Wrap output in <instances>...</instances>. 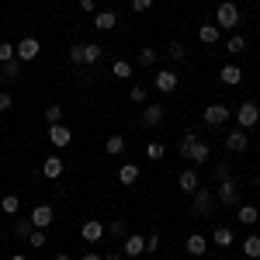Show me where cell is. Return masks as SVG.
Masks as SVG:
<instances>
[{"instance_id": "b9f144b4", "label": "cell", "mask_w": 260, "mask_h": 260, "mask_svg": "<svg viewBox=\"0 0 260 260\" xmlns=\"http://www.w3.org/2000/svg\"><path fill=\"white\" fill-rule=\"evenodd\" d=\"M11 108H14V98L7 90H0V111H11Z\"/></svg>"}, {"instance_id": "60d3db41", "label": "cell", "mask_w": 260, "mask_h": 260, "mask_svg": "<svg viewBox=\"0 0 260 260\" xmlns=\"http://www.w3.org/2000/svg\"><path fill=\"white\" fill-rule=\"evenodd\" d=\"M160 250V236L153 233V236H146V253H156Z\"/></svg>"}, {"instance_id": "ee69618b", "label": "cell", "mask_w": 260, "mask_h": 260, "mask_svg": "<svg viewBox=\"0 0 260 260\" xmlns=\"http://www.w3.org/2000/svg\"><path fill=\"white\" fill-rule=\"evenodd\" d=\"M229 177H233V170H229L225 163H219V167H215V180H229Z\"/></svg>"}, {"instance_id": "d6986e66", "label": "cell", "mask_w": 260, "mask_h": 260, "mask_svg": "<svg viewBox=\"0 0 260 260\" xmlns=\"http://www.w3.org/2000/svg\"><path fill=\"white\" fill-rule=\"evenodd\" d=\"M212 243H215L219 250H229V246L236 243V236H233V229H229V225H219V229L212 233Z\"/></svg>"}, {"instance_id": "f6af8a7d", "label": "cell", "mask_w": 260, "mask_h": 260, "mask_svg": "<svg viewBox=\"0 0 260 260\" xmlns=\"http://www.w3.org/2000/svg\"><path fill=\"white\" fill-rule=\"evenodd\" d=\"M80 11L83 14H94L98 11V0H80Z\"/></svg>"}, {"instance_id": "52a82bcc", "label": "cell", "mask_w": 260, "mask_h": 260, "mask_svg": "<svg viewBox=\"0 0 260 260\" xmlns=\"http://www.w3.org/2000/svg\"><path fill=\"white\" fill-rule=\"evenodd\" d=\"M139 118H142V125H146V128H160L163 118H167V104H146Z\"/></svg>"}, {"instance_id": "f546056e", "label": "cell", "mask_w": 260, "mask_h": 260, "mask_svg": "<svg viewBox=\"0 0 260 260\" xmlns=\"http://www.w3.org/2000/svg\"><path fill=\"white\" fill-rule=\"evenodd\" d=\"M225 52H233V56L246 52V35H233V39L225 42Z\"/></svg>"}, {"instance_id": "4fadbf2b", "label": "cell", "mask_w": 260, "mask_h": 260, "mask_svg": "<svg viewBox=\"0 0 260 260\" xmlns=\"http://www.w3.org/2000/svg\"><path fill=\"white\" fill-rule=\"evenodd\" d=\"M177 187L184 191V194H194L201 187V180H198V170L194 167H187V170H180V177H177Z\"/></svg>"}, {"instance_id": "cb8c5ba5", "label": "cell", "mask_w": 260, "mask_h": 260, "mask_svg": "<svg viewBox=\"0 0 260 260\" xmlns=\"http://www.w3.org/2000/svg\"><path fill=\"white\" fill-rule=\"evenodd\" d=\"M219 77H222V83H225V87H236V83L243 80V70L229 62V66H222V73H219Z\"/></svg>"}, {"instance_id": "ab89813d", "label": "cell", "mask_w": 260, "mask_h": 260, "mask_svg": "<svg viewBox=\"0 0 260 260\" xmlns=\"http://www.w3.org/2000/svg\"><path fill=\"white\" fill-rule=\"evenodd\" d=\"M28 243H31V246H35V250H42V246H45V233H42V229H31V236H28Z\"/></svg>"}, {"instance_id": "681fc988", "label": "cell", "mask_w": 260, "mask_h": 260, "mask_svg": "<svg viewBox=\"0 0 260 260\" xmlns=\"http://www.w3.org/2000/svg\"><path fill=\"white\" fill-rule=\"evenodd\" d=\"M11 260H28V257H24V253H14V257H11Z\"/></svg>"}, {"instance_id": "d4e9b609", "label": "cell", "mask_w": 260, "mask_h": 260, "mask_svg": "<svg viewBox=\"0 0 260 260\" xmlns=\"http://www.w3.org/2000/svg\"><path fill=\"white\" fill-rule=\"evenodd\" d=\"M101 56H104V49H101V45H94V42H87V45H83V66L101 62Z\"/></svg>"}, {"instance_id": "74e56055", "label": "cell", "mask_w": 260, "mask_h": 260, "mask_svg": "<svg viewBox=\"0 0 260 260\" xmlns=\"http://www.w3.org/2000/svg\"><path fill=\"white\" fill-rule=\"evenodd\" d=\"M128 98L136 101V104H146V98H149V90H146V87H142V83H136V87H132V90H128Z\"/></svg>"}, {"instance_id": "e575fe53", "label": "cell", "mask_w": 260, "mask_h": 260, "mask_svg": "<svg viewBox=\"0 0 260 260\" xmlns=\"http://www.w3.org/2000/svg\"><path fill=\"white\" fill-rule=\"evenodd\" d=\"M31 229H35V225H31V219H18V222H14V236H18V240L31 236Z\"/></svg>"}, {"instance_id": "7a4b0ae2", "label": "cell", "mask_w": 260, "mask_h": 260, "mask_svg": "<svg viewBox=\"0 0 260 260\" xmlns=\"http://www.w3.org/2000/svg\"><path fill=\"white\" fill-rule=\"evenodd\" d=\"M191 198H194L191 201V215H194V219H212V212H215V205H219V201H215V191L198 187Z\"/></svg>"}, {"instance_id": "83f0119b", "label": "cell", "mask_w": 260, "mask_h": 260, "mask_svg": "<svg viewBox=\"0 0 260 260\" xmlns=\"http://www.w3.org/2000/svg\"><path fill=\"white\" fill-rule=\"evenodd\" d=\"M104 149H108V156H118L121 149H125V136H108V142H104Z\"/></svg>"}, {"instance_id": "ffe728a7", "label": "cell", "mask_w": 260, "mask_h": 260, "mask_svg": "<svg viewBox=\"0 0 260 260\" xmlns=\"http://www.w3.org/2000/svg\"><path fill=\"white\" fill-rule=\"evenodd\" d=\"M236 219H240L243 225H257V219H260L257 205H236Z\"/></svg>"}, {"instance_id": "c3c4849f", "label": "cell", "mask_w": 260, "mask_h": 260, "mask_svg": "<svg viewBox=\"0 0 260 260\" xmlns=\"http://www.w3.org/2000/svg\"><path fill=\"white\" fill-rule=\"evenodd\" d=\"M52 260H70V253H62V250H59V253H56Z\"/></svg>"}, {"instance_id": "1f68e13d", "label": "cell", "mask_w": 260, "mask_h": 260, "mask_svg": "<svg viewBox=\"0 0 260 260\" xmlns=\"http://www.w3.org/2000/svg\"><path fill=\"white\" fill-rule=\"evenodd\" d=\"M45 121H49V125H59L62 121V104H45Z\"/></svg>"}, {"instance_id": "5b68a950", "label": "cell", "mask_w": 260, "mask_h": 260, "mask_svg": "<svg viewBox=\"0 0 260 260\" xmlns=\"http://www.w3.org/2000/svg\"><path fill=\"white\" fill-rule=\"evenodd\" d=\"M39 52H42V42H39V39H31V35H24V39L14 45V59H18V62L39 59Z\"/></svg>"}, {"instance_id": "f35d334b", "label": "cell", "mask_w": 260, "mask_h": 260, "mask_svg": "<svg viewBox=\"0 0 260 260\" xmlns=\"http://www.w3.org/2000/svg\"><path fill=\"white\" fill-rule=\"evenodd\" d=\"M11 59H14V45H11V42H0V66L11 62Z\"/></svg>"}, {"instance_id": "d590c367", "label": "cell", "mask_w": 260, "mask_h": 260, "mask_svg": "<svg viewBox=\"0 0 260 260\" xmlns=\"http://www.w3.org/2000/svg\"><path fill=\"white\" fill-rule=\"evenodd\" d=\"M66 59L73 62V66H83V45L77 42V45H70V52H66Z\"/></svg>"}, {"instance_id": "2e32d148", "label": "cell", "mask_w": 260, "mask_h": 260, "mask_svg": "<svg viewBox=\"0 0 260 260\" xmlns=\"http://www.w3.org/2000/svg\"><path fill=\"white\" fill-rule=\"evenodd\" d=\"M83 240L87 243H101L104 240V222L101 219H87L83 222Z\"/></svg>"}, {"instance_id": "ba28073f", "label": "cell", "mask_w": 260, "mask_h": 260, "mask_svg": "<svg viewBox=\"0 0 260 260\" xmlns=\"http://www.w3.org/2000/svg\"><path fill=\"white\" fill-rule=\"evenodd\" d=\"M225 149H229V153H246V149H250V132H246V128L225 132Z\"/></svg>"}, {"instance_id": "d6a6232c", "label": "cell", "mask_w": 260, "mask_h": 260, "mask_svg": "<svg viewBox=\"0 0 260 260\" xmlns=\"http://www.w3.org/2000/svg\"><path fill=\"white\" fill-rule=\"evenodd\" d=\"M167 56H170V59H184V56H187V49H184V42H177V39H174V42H170V45H167Z\"/></svg>"}, {"instance_id": "bcb514c9", "label": "cell", "mask_w": 260, "mask_h": 260, "mask_svg": "<svg viewBox=\"0 0 260 260\" xmlns=\"http://www.w3.org/2000/svg\"><path fill=\"white\" fill-rule=\"evenodd\" d=\"M104 260H125V253L121 250H111V253H104Z\"/></svg>"}, {"instance_id": "5bb4252c", "label": "cell", "mask_w": 260, "mask_h": 260, "mask_svg": "<svg viewBox=\"0 0 260 260\" xmlns=\"http://www.w3.org/2000/svg\"><path fill=\"white\" fill-rule=\"evenodd\" d=\"M62 170H66V160H62L59 153H52V156H49V160L42 163V177H49V180L62 177Z\"/></svg>"}, {"instance_id": "7402d4cb", "label": "cell", "mask_w": 260, "mask_h": 260, "mask_svg": "<svg viewBox=\"0 0 260 260\" xmlns=\"http://www.w3.org/2000/svg\"><path fill=\"white\" fill-rule=\"evenodd\" d=\"M198 39L205 42V45H215V42L222 39V31H219V24H215V21H212V24H201L198 28Z\"/></svg>"}, {"instance_id": "9a60e30c", "label": "cell", "mask_w": 260, "mask_h": 260, "mask_svg": "<svg viewBox=\"0 0 260 260\" xmlns=\"http://www.w3.org/2000/svg\"><path fill=\"white\" fill-rule=\"evenodd\" d=\"M229 115H233V111H229L225 104H208V108H205V121H208V125H225Z\"/></svg>"}, {"instance_id": "6da1fadb", "label": "cell", "mask_w": 260, "mask_h": 260, "mask_svg": "<svg viewBox=\"0 0 260 260\" xmlns=\"http://www.w3.org/2000/svg\"><path fill=\"white\" fill-rule=\"evenodd\" d=\"M212 156V149H208V142H201L194 132H184V139H180V160H187V163H205Z\"/></svg>"}, {"instance_id": "30bf717a", "label": "cell", "mask_w": 260, "mask_h": 260, "mask_svg": "<svg viewBox=\"0 0 260 260\" xmlns=\"http://www.w3.org/2000/svg\"><path fill=\"white\" fill-rule=\"evenodd\" d=\"M28 219H31V225H35V229H49V225H52V219H56V212H52V205H35Z\"/></svg>"}, {"instance_id": "4dcf8cb0", "label": "cell", "mask_w": 260, "mask_h": 260, "mask_svg": "<svg viewBox=\"0 0 260 260\" xmlns=\"http://www.w3.org/2000/svg\"><path fill=\"white\" fill-rule=\"evenodd\" d=\"M111 73H115V80H128V77H132V62L118 59L115 66H111Z\"/></svg>"}, {"instance_id": "f907efd6", "label": "cell", "mask_w": 260, "mask_h": 260, "mask_svg": "<svg viewBox=\"0 0 260 260\" xmlns=\"http://www.w3.org/2000/svg\"><path fill=\"white\" fill-rule=\"evenodd\" d=\"M253 187H257V191H260V174H257V180H253Z\"/></svg>"}, {"instance_id": "3957f363", "label": "cell", "mask_w": 260, "mask_h": 260, "mask_svg": "<svg viewBox=\"0 0 260 260\" xmlns=\"http://www.w3.org/2000/svg\"><path fill=\"white\" fill-rule=\"evenodd\" d=\"M215 24H219V31H233L240 24V7L233 0H222L219 7H215Z\"/></svg>"}, {"instance_id": "277c9868", "label": "cell", "mask_w": 260, "mask_h": 260, "mask_svg": "<svg viewBox=\"0 0 260 260\" xmlns=\"http://www.w3.org/2000/svg\"><path fill=\"white\" fill-rule=\"evenodd\" d=\"M257 121H260V104H257V101H243L240 108H236V125L250 132Z\"/></svg>"}, {"instance_id": "9c48e42d", "label": "cell", "mask_w": 260, "mask_h": 260, "mask_svg": "<svg viewBox=\"0 0 260 260\" xmlns=\"http://www.w3.org/2000/svg\"><path fill=\"white\" fill-rule=\"evenodd\" d=\"M177 83H180V77L174 73V70H156V77H153V87H156L160 94H174Z\"/></svg>"}, {"instance_id": "603a6c76", "label": "cell", "mask_w": 260, "mask_h": 260, "mask_svg": "<svg viewBox=\"0 0 260 260\" xmlns=\"http://www.w3.org/2000/svg\"><path fill=\"white\" fill-rule=\"evenodd\" d=\"M240 246H243V253H246L250 260H260V236H257V233H250Z\"/></svg>"}, {"instance_id": "816d5d0a", "label": "cell", "mask_w": 260, "mask_h": 260, "mask_svg": "<svg viewBox=\"0 0 260 260\" xmlns=\"http://www.w3.org/2000/svg\"><path fill=\"white\" fill-rule=\"evenodd\" d=\"M257 42H260V31H257Z\"/></svg>"}, {"instance_id": "8fae6325", "label": "cell", "mask_w": 260, "mask_h": 260, "mask_svg": "<svg viewBox=\"0 0 260 260\" xmlns=\"http://www.w3.org/2000/svg\"><path fill=\"white\" fill-rule=\"evenodd\" d=\"M121 253H125V257H142V253H146V236H136V233H128V236H125V240H121Z\"/></svg>"}, {"instance_id": "7c38bea8", "label": "cell", "mask_w": 260, "mask_h": 260, "mask_svg": "<svg viewBox=\"0 0 260 260\" xmlns=\"http://www.w3.org/2000/svg\"><path fill=\"white\" fill-rule=\"evenodd\" d=\"M49 142H52L56 149H66V146L73 142V132H70L62 121H59V125H49Z\"/></svg>"}, {"instance_id": "836d02e7", "label": "cell", "mask_w": 260, "mask_h": 260, "mask_svg": "<svg viewBox=\"0 0 260 260\" xmlns=\"http://www.w3.org/2000/svg\"><path fill=\"white\" fill-rule=\"evenodd\" d=\"M156 59H160L156 49H139V66H156Z\"/></svg>"}, {"instance_id": "484cf974", "label": "cell", "mask_w": 260, "mask_h": 260, "mask_svg": "<svg viewBox=\"0 0 260 260\" xmlns=\"http://www.w3.org/2000/svg\"><path fill=\"white\" fill-rule=\"evenodd\" d=\"M0 212H4V215H18L21 212V198L18 194H4V198H0Z\"/></svg>"}, {"instance_id": "8d00e7d4", "label": "cell", "mask_w": 260, "mask_h": 260, "mask_svg": "<svg viewBox=\"0 0 260 260\" xmlns=\"http://www.w3.org/2000/svg\"><path fill=\"white\" fill-rule=\"evenodd\" d=\"M146 156H149V160H163V156H167L163 142H149V146H146Z\"/></svg>"}, {"instance_id": "ac0fdd59", "label": "cell", "mask_w": 260, "mask_h": 260, "mask_svg": "<svg viewBox=\"0 0 260 260\" xmlns=\"http://www.w3.org/2000/svg\"><path fill=\"white\" fill-rule=\"evenodd\" d=\"M115 24H118V14H115V11H98V14H94V28H98V31H111Z\"/></svg>"}, {"instance_id": "7dc6e473", "label": "cell", "mask_w": 260, "mask_h": 260, "mask_svg": "<svg viewBox=\"0 0 260 260\" xmlns=\"http://www.w3.org/2000/svg\"><path fill=\"white\" fill-rule=\"evenodd\" d=\"M80 260H104V257H101V253H83Z\"/></svg>"}, {"instance_id": "e0dca14e", "label": "cell", "mask_w": 260, "mask_h": 260, "mask_svg": "<svg viewBox=\"0 0 260 260\" xmlns=\"http://www.w3.org/2000/svg\"><path fill=\"white\" fill-rule=\"evenodd\" d=\"M184 250L191 253V257H201L205 250H208V236H201V233H191L187 243H184Z\"/></svg>"}, {"instance_id": "8992f818", "label": "cell", "mask_w": 260, "mask_h": 260, "mask_svg": "<svg viewBox=\"0 0 260 260\" xmlns=\"http://www.w3.org/2000/svg\"><path fill=\"white\" fill-rule=\"evenodd\" d=\"M215 201H219V205H225V208H229V205H240V184H236L233 177H229V180H219Z\"/></svg>"}, {"instance_id": "7bdbcfd3", "label": "cell", "mask_w": 260, "mask_h": 260, "mask_svg": "<svg viewBox=\"0 0 260 260\" xmlns=\"http://www.w3.org/2000/svg\"><path fill=\"white\" fill-rule=\"evenodd\" d=\"M149 7H153V0H132V11H136V14H146Z\"/></svg>"}, {"instance_id": "4316f807", "label": "cell", "mask_w": 260, "mask_h": 260, "mask_svg": "<svg viewBox=\"0 0 260 260\" xmlns=\"http://www.w3.org/2000/svg\"><path fill=\"white\" fill-rule=\"evenodd\" d=\"M21 66H24V62H18V59L4 62V66H0V77H4V80H18V77H21Z\"/></svg>"}, {"instance_id": "f1b7e54d", "label": "cell", "mask_w": 260, "mask_h": 260, "mask_svg": "<svg viewBox=\"0 0 260 260\" xmlns=\"http://www.w3.org/2000/svg\"><path fill=\"white\" fill-rule=\"evenodd\" d=\"M104 233H108L111 240H125V236H128V225H125L121 219H115L111 225H108V229H104Z\"/></svg>"}, {"instance_id": "44dd1931", "label": "cell", "mask_w": 260, "mask_h": 260, "mask_svg": "<svg viewBox=\"0 0 260 260\" xmlns=\"http://www.w3.org/2000/svg\"><path fill=\"white\" fill-rule=\"evenodd\" d=\"M118 180L125 187H132V184H139V163H125L118 170Z\"/></svg>"}]
</instances>
